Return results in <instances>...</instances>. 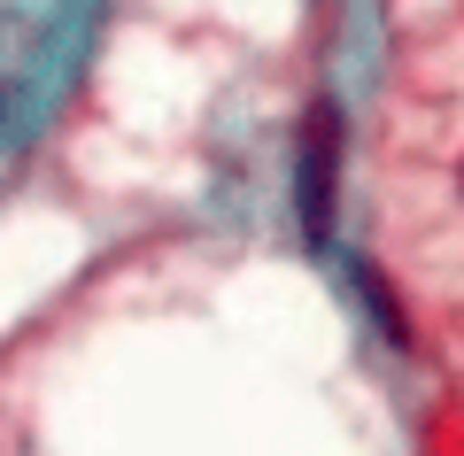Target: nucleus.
Segmentation results:
<instances>
[{
  "label": "nucleus",
  "instance_id": "1",
  "mask_svg": "<svg viewBox=\"0 0 464 456\" xmlns=\"http://www.w3.org/2000/svg\"><path fill=\"white\" fill-rule=\"evenodd\" d=\"M333 170H341V116L317 101L302 124V170H295V217L310 240H333Z\"/></svg>",
  "mask_w": 464,
  "mask_h": 456
}]
</instances>
